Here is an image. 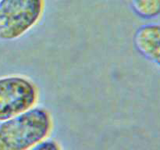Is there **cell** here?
I'll list each match as a JSON object with an SVG mask.
<instances>
[{
  "instance_id": "cell-1",
  "label": "cell",
  "mask_w": 160,
  "mask_h": 150,
  "mask_svg": "<svg viewBox=\"0 0 160 150\" xmlns=\"http://www.w3.org/2000/svg\"><path fill=\"white\" fill-rule=\"evenodd\" d=\"M52 128L49 111L34 106L0 122V150H31L48 138Z\"/></svg>"
},
{
  "instance_id": "cell-2",
  "label": "cell",
  "mask_w": 160,
  "mask_h": 150,
  "mask_svg": "<svg viewBox=\"0 0 160 150\" xmlns=\"http://www.w3.org/2000/svg\"><path fill=\"white\" fill-rule=\"evenodd\" d=\"M45 0H0V42L23 37L42 18Z\"/></svg>"
},
{
  "instance_id": "cell-3",
  "label": "cell",
  "mask_w": 160,
  "mask_h": 150,
  "mask_svg": "<svg viewBox=\"0 0 160 150\" xmlns=\"http://www.w3.org/2000/svg\"><path fill=\"white\" fill-rule=\"evenodd\" d=\"M38 89L34 81L20 74L0 77V122L36 106Z\"/></svg>"
},
{
  "instance_id": "cell-4",
  "label": "cell",
  "mask_w": 160,
  "mask_h": 150,
  "mask_svg": "<svg viewBox=\"0 0 160 150\" xmlns=\"http://www.w3.org/2000/svg\"><path fill=\"white\" fill-rule=\"evenodd\" d=\"M133 40L138 52L160 68V23L139 27Z\"/></svg>"
},
{
  "instance_id": "cell-5",
  "label": "cell",
  "mask_w": 160,
  "mask_h": 150,
  "mask_svg": "<svg viewBox=\"0 0 160 150\" xmlns=\"http://www.w3.org/2000/svg\"><path fill=\"white\" fill-rule=\"evenodd\" d=\"M128 2L134 13L142 19L160 15V0H128Z\"/></svg>"
},
{
  "instance_id": "cell-6",
  "label": "cell",
  "mask_w": 160,
  "mask_h": 150,
  "mask_svg": "<svg viewBox=\"0 0 160 150\" xmlns=\"http://www.w3.org/2000/svg\"><path fill=\"white\" fill-rule=\"evenodd\" d=\"M31 150H62V148L56 141L47 138L33 147Z\"/></svg>"
}]
</instances>
